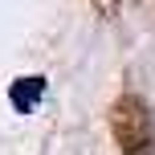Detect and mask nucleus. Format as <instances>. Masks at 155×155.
<instances>
[{
    "instance_id": "nucleus-1",
    "label": "nucleus",
    "mask_w": 155,
    "mask_h": 155,
    "mask_svg": "<svg viewBox=\"0 0 155 155\" xmlns=\"http://www.w3.org/2000/svg\"><path fill=\"white\" fill-rule=\"evenodd\" d=\"M110 135L123 155H155V123L139 94H118L110 102Z\"/></svg>"
},
{
    "instance_id": "nucleus-2",
    "label": "nucleus",
    "mask_w": 155,
    "mask_h": 155,
    "mask_svg": "<svg viewBox=\"0 0 155 155\" xmlns=\"http://www.w3.org/2000/svg\"><path fill=\"white\" fill-rule=\"evenodd\" d=\"M41 90H45V78H16L12 82V106L16 110H33Z\"/></svg>"
},
{
    "instance_id": "nucleus-3",
    "label": "nucleus",
    "mask_w": 155,
    "mask_h": 155,
    "mask_svg": "<svg viewBox=\"0 0 155 155\" xmlns=\"http://www.w3.org/2000/svg\"><path fill=\"white\" fill-rule=\"evenodd\" d=\"M98 4H110V0H98Z\"/></svg>"
}]
</instances>
